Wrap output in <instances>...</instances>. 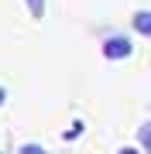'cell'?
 <instances>
[{
    "label": "cell",
    "instance_id": "obj_6",
    "mask_svg": "<svg viewBox=\"0 0 151 154\" xmlns=\"http://www.w3.org/2000/svg\"><path fill=\"white\" fill-rule=\"evenodd\" d=\"M4 103H7V89L0 86V106H4Z\"/></svg>",
    "mask_w": 151,
    "mask_h": 154
},
{
    "label": "cell",
    "instance_id": "obj_7",
    "mask_svg": "<svg viewBox=\"0 0 151 154\" xmlns=\"http://www.w3.org/2000/svg\"><path fill=\"white\" fill-rule=\"evenodd\" d=\"M120 154H141V151H137V147H124Z\"/></svg>",
    "mask_w": 151,
    "mask_h": 154
},
{
    "label": "cell",
    "instance_id": "obj_4",
    "mask_svg": "<svg viewBox=\"0 0 151 154\" xmlns=\"http://www.w3.org/2000/svg\"><path fill=\"white\" fill-rule=\"evenodd\" d=\"M17 154H45V147H41V144H21Z\"/></svg>",
    "mask_w": 151,
    "mask_h": 154
},
{
    "label": "cell",
    "instance_id": "obj_2",
    "mask_svg": "<svg viewBox=\"0 0 151 154\" xmlns=\"http://www.w3.org/2000/svg\"><path fill=\"white\" fill-rule=\"evenodd\" d=\"M134 31L144 34V38L151 34V11H137V14H134Z\"/></svg>",
    "mask_w": 151,
    "mask_h": 154
},
{
    "label": "cell",
    "instance_id": "obj_3",
    "mask_svg": "<svg viewBox=\"0 0 151 154\" xmlns=\"http://www.w3.org/2000/svg\"><path fill=\"white\" fill-rule=\"evenodd\" d=\"M24 4H28V11H31L34 21H41V17H45V0H24Z\"/></svg>",
    "mask_w": 151,
    "mask_h": 154
},
{
    "label": "cell",
    "instance_id": "obj_5",
    "mask_svg": "<svg viewBox=\"0 0 151 154\" xmlns=\"http://www.w3.org/2000/svg\"><path fill=\"white\" fill-rule=\"evenodd\" d=\"M137 140H141V151H144V147H148V140H151V127H148V123L141 127V134H137Z\"/></svg>",
    "mask_w": 151,
    "mask_h": 154
},
{
    "label": "cell",
    "instance_id": "obj_1",
    "mask_svg": "<svg viewBox=\"0 0 151 154\" xmlns=\"http://www.w3.org/2000/svg\"><path fill=\"white\" fill-rule=\"evenodd\" d=\"M131 41L127 38H120V34H110V38L103 41V58H110V62H120V58H127L131 55Z\"/></svg>",
    "mask_w": 151,
    "mask_h": 154
}]
</instances>
